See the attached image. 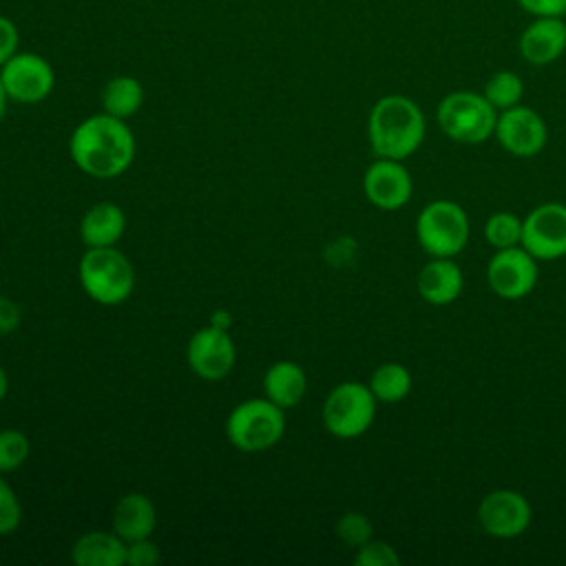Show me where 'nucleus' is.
<instances>
[{"label": "nucleus", "instance_id": "a878e982", "mask_svg": "<svg viewBox=\"0 0 566 566\" xmlns=\"http://www.w3.org/2000/svg\"><path fill=\"white\" fill-rule=\"evenodd\" d=\"M371 533H374V526L369 522L367 515L358 513V511H349L345 515L338 517L336 522V535L343 544L352 546V548H358L363 546L365 542L371 539Z\"/></svg>", "mask_w": 566, "mask_h": 566}, {"label": "nucleus", "instance_id": "7ed1b4c3", "mask_svg": "<svg viewBox=\"0 0 566 566\" xmlns=\"http://www.w3.org/2000/svg\"><path fill=\"white\" fill-rule=\"evenodd\" d=\"M80 285L99 305H119L135 290V270L124 252L111 248H86L80 259Z\"/></svg>", "mask_w": 566, "mask_h": 566}, {"label": "nucleus", "instance_id": "2f4dec72", "mask_svg": "<svg viewBox=\"0 0 566 566\" xmlns=\"http://www.w3.org/2000/svg\"><path fill=\"white\" fill-rule=\"evenodd\" d=\"M20 307L13 298L9 296H0V334H11L18 329L20 325Z\"/></svg>", "mask_w": 566, "mask_h": 566}, {"label": "nucleus", "instance_id": "39448f33", "mask_svg": "<svg viewBox=\"0 0 566 566\" xmlns=\"http://www.w3.org/2000/svg\"><path fill=\"white\" fill-rule=\"evenodd\" d=\"M436 119L449 139L460 144H482L495 133L497 111L482 93L453 91L440 99Z\"/></svg>", "mask_w": 566, "mask_h": 566}, {"label": "nucleus", "instance_id": "72a5a7b5", "mask_svg": "<svg viewBox=\"0 0 566 566\" xmlns=\"http://www.w3.org/2000/svg\"><path fill=\"white\" fill-rule=\"evenodd\" d=\"M7 104H9V97H7V91H4V86H2V80H0V119L4 117Z\"/></svg>", "mask_w": 566, "mask_h": 566}, {"label": "nucleus", "instance_id": "0eeeda50", "mask_svg": "<svg viewBox=\"0 0 566 566\" xmlns=\"http://www.w3.org/2000/svg\"><path fill=\"white\" fill-rule=\"evenodd\" d=\"M376 402L378 400L369 385L345 380L327 394L321 411L323 424L336 438H358L371 427L376 418Z\"/></svg>", "mask_w": 566, "mask_h": 566}, {"label": "nucleus", "instance_id": "dca6fc26", "mask_svg": "<svg viewBox=\"0 0 566 566\" xmlns=\"http://www.w3.org/2000/svg\"><path fill=\"white\" fill-rule=\"evenodd\" d=\"M462 270L447 256H433L416 279L418 294L431 305H449L462 294Z\"/></svg>", "mask_w": 566, "mask_h": 566}, {"label": "nucleus", "instance_id": "9d476101", "mask_svg": "<svg viewBox=\"0 0 566 566\" xmlns=\"http://www.w3.org/2000/svg\"><path fill=\"white\" fill-rule=\"evenodd\" d=\"M537 259L524 248L495 250L486 265L489 287L504 301H517L526 296L537 283Z\"/></svg>", "mask_w": 566, "mask_h": 566}, {"label": "nucleus", "instance_id": "412c9836", "mask_svg": "<svg viewBox=\"0 0 566 566\" xmlns=\"http://www.w3.org/2000/svg\"><path fill=\"white\" fill-rule=\"evenodd\" d=\"M144 104V86L133 75H115L102 88V108L104 113L128 119Z\"/></svg>", "mask_w": 566, "mask_h": 566}, {"label": "nucleus", "instance_id": "5701e85b", "mask_svg": "<svg viewBox=\"0 0 566 566\" xmlns=\"http://www.w3.org/2000/svg\"><path fill=\"white\" fill-rule=\"evenodd\" d=\"M482 95L489 99V104L495 111H506L511 106H517L522 95H524L522 77L513 71H495L486 80Z\"/></svg>", "mask_w": 566, "mask_h": 566}, {"label": "nucleus", "instance_id": "c756f323", "mask_svg": "<svg viewBox=\"0 0 566 566\" xmlns=\"http://www.w3.org/2000/svg\"><path fill=\"white\" fill-rule=\"evenodd\" d=\"M18 44H20V31L15 22L0 13V66L18 53Z\"/></svg>", "mask_w": 566, "mask_h": 566}, {"label": "nucleus", "instance_id": "423d86ee", "mask_svg": "<svg viewBox=\"0 0 566 566\" xmlns=\"http://www.w3.org/2000/svg\"><path fill=\"white\" fill-rule=\"evenodd\" d=\"M416 237L429 256L453 259L469 241V217L455 201H431L416 219Z\"/></svg>", "mask_w": 566, "mask_h": 566}, {"label": "nucleus", "instance_id": "473e14b6", "mask_svg": "<svg viewBox=\"0 0 566 566\" xmlns=\"http://www.w3.org/2000/svg\"><path fill=\"white\" fill-rule=\"evenodd\" d=\"M7 394H9V376H7L4 367L0 365V402L7 398Z\"/></svg>", "mask_w": 566, "mask_h": 566}, {"label": "nucleus", "instance_id": "f8f14e48", "mask_svg": "<svg viewBox=\"0 0 566 566\" xmlns=\"http://www.w3.org/2000/svg\"><path fill=\"white\" fill-rule=\"evenodd\" d=\"M531 504L511 489H495L486 493L478 506V522L491 537L511 539L522 535L531 524Z\"/></svg>", "mask_w": 566, "mask_h": 566}, {"label": "nucleus", "instance_id": "6ab92c4d", "mask_svg": "<svg viewBox=\"0 0 566 566\" xmlns=\"http://www.w3.org/2000/svg\"><path fill=\"white\" fill-rule=\"evenodd\" d=\"M126 230L124 210L113 201L91 206L80 221V237L86 248H111Z\"/></svg>", "mask_w": 566, "mask_h": 566}, {"label": "nucleus", "instance_id": "7c9ffc66", "mask_svg": "<svg viewBox=\"0 0 566 566\" xmlns=\"http://www.w3.org/2000/svg\"><path fill=\"white\" fill-rule=\"evenodd\" d=\"M517 4L533 18H564L566 0H517Z\"/></svg>", "mask_w": 566, "mask_h": 566}, {"label": "nucleus", "instance_id": "20e7f679", "mask_svg": "<svg viewBox=\"0 0 566 566\" xmlns=\"http://www.w3.org/2000/svg\"><path fill=\"white\" fill-rule=\"evenodd\" d=\"M285 409L268 398H248L239 402L226 420L228 442L245 453L272 449L285 431Z\"/></svg>", "mask_w": 566, "mask_h": 566}, {"label": "nucleus", "instance_id": "6e6552de", "mask_svg": "<svg viewBox=\"0 0 566 566\" xmlns=\"http://www.w3.org/2000/svg\"><path fill=\"white\" fill-rule=\"evenodd\" d=\"M0 80L9 102L38 104L55 86V71L46 57L33 51H18L0 66Z\"/></svg>", "mask_w": 566, "mask_h": 566}, {"label": "nucleus", "instance_id": "2eb2a0df", "mask_svg": "<svg viewBox=\"0 0 566 566\" xmlns=\"http://www.w3.org/2000/svg\"><path fill=\"white\" fill-rule=\"evenodd\" d=\"M520 55L533 66H546L566 51L564 18H535L520 35Z\"/></svg>", "mask_w": 566, "mask_h": 566}, {"label": "nucleus", "instance_id": "ddd939ff", "mask_svg": "<svg viewBox=\"0 0 566 566\" xmlns=\"http://www.w3.org/2000/svg\"><path fill=\"white\" fill-rule=\"evenodd\" d=\"M493 135L506 153L515 157H533L544 148L548 133L539 113L517 104L500 111Z\"/></svg>", "mask_w": 566, "mask_h": 566}, {"label": "nucleus", "instance_id": "f03ea898", "mask_svg": "<svg viewBox=\"0 0 566 566\" xmlns=\"http://www.w3.org/2000/svg\"><path fill=\"white\" fill-rule=\"evenodd\" d=\"M424 130V115L407 95H385L369 111L367 135L376 157L407 159L420 148Z\"/></svg>", "mask_w": 566, "mask_h": 566}, {"label": "nucleus", "instance_id": "bb28decb", "mask_svg": "<svg viewBox=\"0 0 566 566\" xmlns=\"http://www.w3.org/2000/svg\"><path fill=\"white\" fill-rule=\"evenodd\" d=\"M22 524V504L13 486L0 473V537H7L18 531Z\"/></svg>", "mask_w": 566, "mask_h": 566}, {"label": "nucleus", "instance_id": "4468645a", "mask_svg": "<svg viewBox=\"0 0 566 566\" xmlns=\"http://www.w3.org/2000/svg\"><path fill=\"white\" fill-rule=\"evenodd\" d=\"M363 190L369 203L380 210L402 208L413 192V181L409 170L398 159L378 157L363 177Z\"/></svg>", "mask_w": 566, "mask_h": 566}, {"label": "nucleus", "instance_id": "b1692460", "mask_svg": "<svg viewBox=\"0 0 566 566\" xmlns=\"http://www.w3.org/2000/svg\"><path fill=\"white\" fill-rule=\"evenodd\" d=\"M484 239L495 248H513L522 241V221L513 212H493L484 223Z\"/></svg>", "mask_w": 566, "mask_h": 566}, {"label": "nucleus", "instance_id": "4be33fe9", "mask_svg": "<svg viewBox=\"0 0 566 566\" xmlns=\"http://www.w3.org/2000/svg\"><path fill=\"white\" fill-rule=\"evenodd\" d=\"M369 389L380 402H398L411 391V374L400 363H382L371 371Z\"/></svg>", "mask_w": 566, "mask_h": 566}, {"label": "nucleus", "instance_id": "f3484780", "mask_svg": "<svg viewBox=\"0 0 566 566\" xmlns=\"http://www.w3.org/2000/svg\"><path fill=\"white\" fill-rule=\"evenodd\" d=\"M111 524L126 544L150 537L157 524L155 504L144 493H126L115 502Z\"/></svg>", "mask_w": 566, "mask_h": 566}, {"label": "nucleus", "instance_id": "cd10ccee", "mask_svg": "<svg viewBox=\"0 0 566 566\" xmlns=\"http://www.w3.org/2000/svg\"><path fill=\"white\" fill-rule=\"evenodd\" d=\"M354 564L356 566H398L400 557L391 544L380 539H369L356 548Z\"/></svg>", "mask_w": 566, "mask_h": 566}, {"label": "nucleus", "instance_id": "c85d7f7f", "mask_svg": "<svg viewBox=\"0 0 566 566\" xmlns=\"http://www.w3.org/2000/svg\"><path fill=\"white\" fill-rule=\"evenodd\" d=\"M159 546L150 539H135L126 544V564L128 566H153L159 562Z\"/></svg>", "mask_w": 566, "mask_h": 566}, {"label": "nucleus", "instance_id": "393cba45", "mask_svg": "<svg viewBox=\"0 0 566 566\" xmlns=\"http://www.w3.org/2000/svg\"><path fill=\"white\" fill-rule=\"evenodd\" d=\"M31 453L29 438L18 429H0V473L20 469Z\"/></svg>", "mask_w": 566, "mask_h": 566}, {"label": "nucleus", "instance_id": "a211bd4d", "mask_svg": "<svg viewBox=\"0 0 566 566\" xmlns=\"http://www.w3.org/2000/svg\"><path fill=\"white\" fill-rule=\"evenodd\" d=\"M75 566H124L126 542L111 531H86L71 546Z\"/></svg>", "mask_w": 566, "mask_h": 566}, {"label": "nucleus", "instance_id": "aec40b11", "mask_svg": "<svg viewBox=\"0 0 566 566\" xmlns=\"http://www.w3.org/2000/svg\"><path fill=\"white\" fill-rule=\"evenodd\" d=\"M307 391V376L298 363L279 360L263 376V394L281 409L296 407Z\"/></svg>", "mask_w": 566, "mask_h": 566}, {"label": "nucleus", "instance_id": "9b49d317", "mask_svg": "<svg viewBox=\"0 0 566 566\" xmlns=\"http://www.w3.org/2000/svg\"><path fill=\"white\" fill-rule=\"evenodd\" d=\"M186 358L199 378L221 380L232 371L237 363V347L228 329L210 323L190 336Z\"/></svg>", "mask_w": 566, "mask_h": 566}, {"label": "nucleus", "instance_id": "1a4fd4ad", "mask_svg": "<svg viewBox=\"0 0 566 566\" xmlns=\"http://www.w3.org/2000/svg\"><path fill=\"white\" fill-rule=\"evenodd\" d=\"M520 245L535 259L553 261L566 254V206L551 201L533 208L522 221Z\"/></svg>", "mask_w": 566, "mask_h": 566}, {"label": "nucleus", "instance_id": "f257e3e1", "mask_svg": "<svg viewBox=\"0 0 566 566\" xmlns=\"http://www.w3.org/2000/svg\"><path fill=\"white\" fill-rule=\"evenodd\" d=\"M73 164L97 179H113L126 172L135 159V135L126 119L95 113L82 119L69 139Z\"/></svg>", "mask_w": 566, "mask_h": 566}]
</instances>
